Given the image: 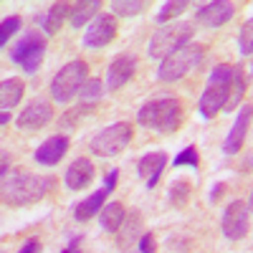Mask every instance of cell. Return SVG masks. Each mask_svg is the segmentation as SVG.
I'll return each instance as SVG.
<instances>
[{
    "label": "cell",
    "instance_id": "cell-1",
    "mask_svg": "<svg viewBox=\"0 0 253 253\" xmlns=\"http://www.w3.org/2000/svg\"><path fill=\"white\" fill-rule=\"evenodd\" d=\"M53 187H56L53 175L15 172L3 180V203L8 208H31L43 200Z\"/></svg>",
    "mask_w": 253,
    "mask_h": 253
},
{
    "label": "cell",
    "instance_id": "cell-2",
    "mask_svg": "<svg viewBox=\"0 0 253 253\" xmlns=\"http://www.w3.org/2000/svg\"><path fill=\"white\" fill-rule=\"evenodd\" d=\"M233 76H236V66H230V63H218L210 71L205 91L198 104V112L205 119H213L215 114L225 112L228 101H230V91H233Z\"/></svg>",
    "mask_w": 253,
    "mask_h": 253
},
{
    "label": "cell",
    "instance_id": "cell-3",
    "mask_svg": "<svg viewBox=\"0 0 253 253\" xmlns=\"http://www.w3.org/2000/svg\"><path fill=\"white\" fill-rule=\"evenodd\" d=\"M182 101L175 96H162V99H152L137 112V119L147 129H157L160 134H170L177 132V126L182 124Z\"/></svg>",
    "mask_w": 253,
    "mask_h": 253
},
{
    "label": "cell",
    "instance_id": "cell-4",
    "mask_svg": "<svg viewBox=\"0 0 253 253\" xmlns=\"http://www.w3.org/2000/svg\"><path fill=\"white\" fill-rule=\"evenodd\" d=\"M205 58V46L203 43H187L180 51L170 53L165 61H160V69H157V79L162 84H175L180 79H185L190 71H195L200 66V61Z\"/></svg>",
    "mask_w": 253,
    "mask_h": 253
},
{
    "label": "cell",
    "instance_id": "cell-5",
    "mask_svg": "<svg viewBox=\"0 0 253 253\" xmlns=\"http://www.w3.org/2000/svg\"><path fill=\"white\" fill-rule=\"evenodd\" d=\"M193 33H195L193 23H170V26H162V28H157L152 33L150 46H147V56L165 61L170 53L180 51L187 43H193Z\"/></svg>",
    "mask_w": 253,
    "mask_h": 253
},
{
    "label": "cell",
    "instance_id": "cell-6",
    "mask_svg": "<svg viewBox=\"0 0 253 253\" xmlns=\"http://www.w3.org/2000/svg\"><path fill=\"white\" fill-rule=\"evenodd\" d=\"M89 81V66L84 58H74L66 63L51 81V99L58 104H69L74 96L81 94L84 84Z\"/></svg>",
    "mask_w": 253,
    "mask_h": 253
},
{
    "label": "cell",
    "instance_id": "cell-7",
    "mask_svg": "<svg viewBox=\"0 0 253 253\" xmlns=\"http://www.w3.org/2000/svg\"><path fill=\"white\" fill-rule=\"evenodd\" d=\"M132 134H134V126L129 122H114L89 139V150L96 157H117L129 147Z\"/></svg>",
    "mask_w": 253,
    "mask_h": 253
},
{
    "label": "cell",
    "instance_id": "cell-8",
    "mask_svg": "<svg viewBox=\"0 0 253 253\" xmlns=\"http://www.w3.org/2000/svg\"><path fill=\"white\" fill-rule=\"evenodd\" d=\"M46 48H48L46 33H41V31H28V33L10 48V61L18 63V66L23 69L28 76H33V74L41 69L43 58H46Z\"/></svg>",
    "mask_w": 253,
    "mask_h": 253
},
{
    "label": "cell",
    "instance_id": "cell-9",
    "mask_svg": "<svg viewBox=\"0 0 253 253\" xmlns=\"http://www.w3.org/2000/svg\"><path fill=\"white\" fill-rule=\"evenodd\" d=\"M220 228H223V236L228 241H243L248 236V228H251V208L246 200H233L225 213H223V220H220Z\"/></svg>",
    "mask_w": 253,
    "mask_h": 253
},
{
    "label": "cell",
    "instance_id": "cell-10",
    "mask_svg": "<svg viewBox=\"0 0 253 253\" xmlns=\"http://www.w3.org/2000/svg\"><path fill=\"white\" fill-rule=\"evenodd\" d=\"M117 38V18L109 13H101L91 20V26L84 33V46L86 48H104Z\"/></svg>",
    "mask_w": 253,
    "mask_h": 253
},
{
    "label": "cell",
    "instance_id": "cell-11",
    "mask_svg": "<svg viewBox=\"0 0 253 253\" xmlns=\"http://www.w3.org/2000/svg\"><path fill=\"white\" fill-rule=\"evenodd\" d=\"M51 119H53V107H51V101L36 99V101L28 104L23 112H20V117H18V129H23V132L43 129V126L51 124Z\"/></svg>",
    "mask_w": 253,
    "mask_h": 253
},
{
    "label": "cell",
    "instance_id": "cell-12",
    "mask_svg": "<svg viewBox=\"0 0 253 253\" xmlns=\"http://www.w3.org/2000/svg\"><path fill=\"white\" fill-rule=\"evenodd\" d=\"M253 122V104H243L233 126H230V132L223 142V152L225 155H238L243 150V144H246V137H248V126Z\"/></svg>",
    "mask_w": 253,
    "mask_h": 253
},
{
    "label": "cell",
    "instance_id": "cell-13",
    "mask_svg": "<svg viewBox=\"0 0 253 253\" xmlns=\"http://www.w3.org/2000/svg\"><path fill=\"white\" fill-rule=\"evenodd\" d=\"M137 74V58L134 56H117L109 69H107V89L109 91H119L122 86L132 81V76Z\"/></svg>",
    "mask_w": 253,
    "mask_h": 253
},
{
    "label": "cell",
    "instance_id": "cell-14",
    "mask_svg": "<svg viewBox=\"0 0 253 253\" xmlns=\"http://www.w3.org/2000/svg\"><path fill=\"white\" fill-rule=\"evenodd\" d=\"M233 15H236V5L233 3H228V0H213V3H208V5H203L198 10L195 20L200 26H205V28H220Z\"/></svg>",
    "mask_w": 253,
    "mask_h": 253
},
{
    "label": "cell",
    "instance_id": "cell-15",
    "mask_svg": "<svg viewBox=\"0 0 253 253\" xmlns=\"http://www.w3.org/2000/svg\"><path fill=\"white\" fill-rule=\"evenodd\" d=\"M69 147H71V139L66 134H53V137H48L43 144L38 147L33 157H36L38 165H43V167H56L63 157H66Z\"/></svg>",
    "mask_w": 253,
    "mask_h": 253
},
{
    "label": "cell",
    "instance_id": "cell-16",
    "mask_svg": "<svg viewBox=\"0 0 253 253\" xmlns=\"http://www.w3.org/2000/svg\"><path fill=\"white\" fill-rule=\"evenodd\" d=\"M144 233H147V230H144L142 213H139V210H129V213H126L124 225L119 228V233H117V246L122 251H129L132 246H139V241H142Z\"/></svg>",
    "mask_w": 253,
    "mask_h": 253
},
{
    "label": "cell",
    "instance_id": "cell-17",
    "mask_svg": "<svg viewBox=\"0 0 253 253\" xmlns=\"http://www.w3.org/2000/svg\"><path fill=\"white\" fill-rule=\"evenodd\" d=\"M96 177V170H94V165L91 160L86 157H79L71 162V167L66 170V177H63V182H66L69 190H74V193H79V190H86Z\"/></svg>",
    "mask_w": 253,
    "mask_h": 253
},
{
    "label": "cell",
    "instance_id": "cell-18",
    "mask_svg": "<svg viewBox=\"0 0 253 253\" xmlns=\"http://www.w3.org/2000/svg\"><path fill=\"white\" fill-rule=\"evenodd\" d=\"M165 165H167V155L165 152H150L144 155L139 162H137V175L147 182V187H157L162 172H165Z\"/></svg>",
    "mask_w": 253,
    "mask_h": 253
},
{
    "label": "cell",
    "instance_id": "cell-19",
    "mask_svg": "<svg viewBox=\"0 0 253 253\" xmlns=\"http://www.w3.org/2000/svg\"><path fill=\"white\" fill-rule=\"evenodd\" d=\"M107 193H109V190L101 187V190H96V193H91L89 198H84L81 203H76L74 218H76L79 223H86V220H91L94 215H99L101 210H104V205H107Z\"/></svg>",
    "mask_w": 253,
    "mask_h": 253
},
{
    "label": "cell",
    "instance_id": "cell-20",
    "mask_svg": "<svg viewBox=\"0 0 253 253\" xmlns=\"http://www.w3.org/2000/svg\"><path fill=\"white\" fill-rule=\"evenodd\" d=\"M71 8H74V3H53V5L46 10V15L41 18L43 33H46V36H56V33L63 28V23L71 18Z\"/></svg>",
    "mask_w": 253,
    "mask_h": 253
},
{
    "label": "cell",
    "instance_id": "cell-21",
    "mask_svg": "<svg viewBox=\"0 0 253 253\" xmlns=\"http://www.w3.org/2000/svg\"><path fill=\"white\" fill-rule=\"evenodd\" d=\"M23 94H26V81L23 79H18V76L5 79L3 84H0V107H3V112L18 107Z\"/></svg>",
    "mask_w": 253,
    "mask_h": 253
},
{
    "label": "cell",
    "instance_id": "cell-22",
    "mask_svg": "<svg viewBox=\"0 0 253 253\" xmlns=\"http://www.w3.org/2000/svg\"><path fill=\"white\" fill-rule=\"evenodd\" d=\"M124 220H126V208L122 205V203H107L104 205V210L99 213V223H101V228L107 230V233H119V228L124 225Z\"/></svg>",
    "mask_w": 253,
    "mask_h": 253
},
{
    "label": "cell",
    "instance_id": "cell-23",
    "mask_svg": "<svg viewBox=\"0 0 253 253\" xmlns=\"http://www.w3.org/2000/svg\"><path fill=\"white\" fill-rule=\"evenodd\" d=\"M101 10L99 0H84V3H74L71 8V18L69 23L71 28H84V26H91V18Z\"/></svg>",
    "mask_w": 253,
    "mask_h": 253
},
{
    "label": "cell",
    "instance_id": "cell-24",
    "mask_svg": "<svg viewBox=\"0 0 253 253\" xmlns=\"http://www.w3.org/2000/svg\"><path fill=\"white\" fill-rule=\"evenodd\" d=\"M104 96V81L101 79H96V76H89V81L84 84V89H81V94H79V99H81V107H94V104L99 101Z\"/></svg>",
    "mask_w": 253,
    "mask_h": 253
},
{
    "label": "cell",
    "instance_id": "cell-25",
    "mask_svg": "<svg viewBox=\"0 0 253 253\" xmlns=\"http://www.w3.org/2000/svg\"><path fill=\"white\" fill-rule=\"evenodd\" d=\"M190 198H193V185H190V180H175L170 185V205L172 208H187Z\"/></svg>",
    "mask_w": 253,
    "mask_h": 253
},
{
    "label": "cell",
    "instance_id": "cell-26",
    "mask_svg": "<svg viewBox=\"0 0 253 253\" xmlns=\"http://www.w3.org/2000/svg\"><path fill=\"white\" fill-rule=\"evenodd\" d=\"M246 86H248V81H246L243 66H236V76H233V91H230V101H228L225 112L233 114V109H238V107H241V101H243V96H246Z\"/></svg>",
    "mask_w": 253,
    "mask_h": 253
},
{
    "label": "cell",
    "instance_id": "cell-27",
    "mask_svg": "<svg viewBox=\"0 0 253 253\" xmlns=\"http://www.w3.org/2000/svg\"><path fill=\"white\" fill-rule=\"evenodd\" d=\"M187 8H190V3H185V0H170V3H165L162 10L157 13V23H160V26H170L172 20H175L177 15H182Z\"/></svg>",
    "mask_w": 253,
    "mask_h": 253
},
{
    "label": "cell",
    "instance_id": "cell-28",
    "mask_svg": "<svg viewBox=\"0 0 253 253\" xmlns=\"http://www.w3.org/2000/svg\"><path fill=\"white\" fill-rule=\"evenodd\" d=\"M144 8H147V3H142V0H114V3H112V10L119 18H134Z\"/></svg>",
    "mask_w": 253,
    "mask_h": 253
},
{
    "label": "cell",
    "instance_id": "cell-29",
    "mask_svg": "<svg viewBox=\"0 0 253 253\" xmlns=\"http://www.w3.org/2000/svg\"><path fill=\"white\" fill-rule=\"evenodd\" d=\"M238 51L243 56H253V18H248L238 31Z\"/></svg>",
    "mask_w": 253,
    "mask_h": 253
},
{
    "label": "cell",
    "instance_id": "cell-30",
    "mask_svg": "<svg viewBox=\"0 0 253 253\" xmlns=\"http://www.w3.org/2000/svg\"><path fill=\"white\" fill-rule=\"evenodd\" d=\"M20 26H23V20H20V15H10V18H5L3 20V26H0V46H8V41H10V36H15L18 31H20Z\"/></svg>",
    "mask_w": 253,
    "mask_h": 253
},
{
    "label": "cell",
    "instance_id": "cell-31",
    "mask_svg": "<svg viewBox=\"0 0 253 253\" xmlns=\"http://www.w3.org/2000/svg\"><path fill=\"white\" fill-rule=\"evenodd\" d=\"M172 165L175 167H193V170H195V167L200 165V155H198V147L195 144H190V147H185V150L172 160Z\"/></svg>",
    "mask_w": 253,
    "mask_h": 253
},
{
    "label": "cell",
    "instance_id": "cell-32",
    "mask_svg": "<svg viewBox=\"0 0 253 253\" xmlns=\"http://www.w3.org/2000/svg\"><path fill=\"white\" fill-rule=\"evenodd\" d=\"M139 253H157V241L155 233H144L139 241Z\"/></svg>",
    "mask_w": 253,
    "mask_h": 253
},
{
    "label": "cell",
    "instance_id": "cell-33",
    "mask_svg": "<svg viewBox=\"0 0 253 253\" xmlns=\"http://www.w3.org/2000/svg\"><path fill=\"white\" fill-rule=\"evenodd\" d=\"M41 251H43L41 241H38V238H31V241H26L23 246H20V251H18V253H41Z\"/></svg>",
    "mask_w": 253,
    "mask_h": 253
},
{
    "label": "cell",
    "instance_id": "cell-34",
    "mask_svg": "<svg viewBox=\"0 0 253 253\" xmlns=\"http://www.w3.org/2000/svg\"><path fill=\"white\" fill-rule=\"evenodd\" d=\"M117 180H119V170H109V172H107V180H104V187L112 193V190L117 187Z\"/></svg>",
    "mask_w": 253,
    "mask_h": 253
},
{
    "label": "cell",
    "instance_id": "cell-35",
    "mask_svg": "<svg viewBox=\"0 0 253 253\" xmlns=\"http://www.w3.org/2000/svg\"><path fill=\"white\" fill-rule=\"evenodd\" d=\"M223 190H225V182H218L213 190H210V200L218 203V200H220V195H223Z\"/></svg>",
    "mask_w": 253,
    "mask_h": 253
},
{
    "label": "cell",
    "instance_id": "cell-36",
    "mask_svg": "<svg viewBox=\"0 0 253 253\" xmlns=\"http://www.w3.org/2000/svg\"><path fill=\"white\" fill-rule=\"evenodd\" d=\"M8 170H10V155H8V152H3V167H0V177H3V180L10 175Z\"/></svg>",
    "mask_w": 253,
    "mask_h": 253
},
{
    "label": "cell",
    "instance_id": "cell-37",
    "mask_svg": "<svg viewBox=\"0 0 253 253\" xmlns=\"http://www.w3.org/2000/svg\"><path fill=\"white\" fill-rule=\"evenodd\" d=\"M79 243H81V238H74L71 246H69L66 251H61V253H81V251H79Z\"/></svg>",
    "mask_w": 253,
    "mask_h": 253
},
{
    "label": "cell",
    "instance_id": "cell-38",
    "mask_svg": "<svg viewBox=\"0 0 253 253\" xmlns=\"http://www.w3.org/2000/svg\"><path fill=\"white\" fill-rule=\"evenodd\" d=\"M8 119H10V114H8V112L0 114V124H8Z\"/></svg>",
    "mask_w": 253,
    "mask_h": 253
},
{
    "label": "cell",
    "instance_id": "cell-39",
    "mask_svg": "<svg viewBox=\"0 0 253 253\" xmlns=\"http://www.w3.org/2000/svg\"><path fill=\"white\" fill-rule=\"evenodd\" d=\"M248 208H251V213H253V190H251V195H248Z\"/></svg>",
    "mask_w": 253,
    "mask_h": 253
}]
</instances>
